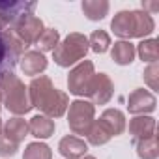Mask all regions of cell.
Listing matches in <instances>:
<instances>
[{
	"instance_id": "cell-8",
	"label": "cell",
	"mask_w": 159,
	"mask_h": 159,
	"mask_svg": "<svg viewBox=\"0 0 159 159\" xmlns=\"http://www.w3.org/2000/svg\"><path fill=\"white\" fill-rule=\"evenodd\" d=\"M36 2H0V25L15 26L23 19L34 15Z\"/></svg>"
},
{
	"instance_id": "cell-30",
	"label": "cell",
	"mask_w": 159,
	"mask_h": 159,
	"mask_svg": "<svg viewBox=\"0 0 159 159\" xmlns=\"http://www.w3.org/2000/svg\"><path fill=\"white\" fill-rule=\"evenodd\" d=\"M83 159H96V157H92V155H84Z\"/></svg>"
},
{
	"instance_id": "cell-5",
	"label": "cell",
	"mask_w": 159,
	"mask_h": 159,
	"mask_svg": "<svg viewBox=\"0 0 159 159\" xmlns=\"http://www.w3.org/2000/svg\"><path fill=\"white\" fill-rule=\"evenodd\" d=\"M88 52V39L83 34H69L60 45H56V49L52 51L54 62L62 67H69L75 62L83 60Z\"/></svg>"
},
{
	"instance_id": "cell-28",
	"label": "cell",
	"mask_w": 159,
	"mask_h": 159,
	"mask_svg": "<svg viewBox=\"0 0 159 159\" xmlns=\"http://www.w3.org/2000/svg\"><path fill=\"white\" fill-rule=\"evenodd\" d=\"M2 127H4V125H2V120H0V137H2Z\"/></svg>"
},
{
	"instance_id": "cell-20",
	"label": "cell",
	"mask_w": 159,
	"mask_h": 159,
	"mask_svg": "<svg viewBox=\"0 0 159 159\" xmlns=\"http://www.w3.org/2000/svg\"><path fill=\"white\" fill-rule=\"evenodd\" d=\"M86 137H88V142L94 144V146H101V144H105V142L111 140V133L105 129V125L99 120H94V124L88 129V135Z\"/></svg>"
},
{
	"instance_id": "cell-9",
	"label": "cell",
	"mask_w": 159,
	"mask_h": 159,
	"mask_svg": "<svg viewBox=\"0 0 159 159\" xmlns=\"http://www.w3.org/2000/svg\"><path fill=\"white\" fill-rule=\"evenodd\" d=\"M112 83H111V79L105 75V73H96L94 79H92V83L88 86V92L86 96L96 103V105H105L111 101L112 98Z\"/></svg>"
},
{
	"instance_id": "cell-27",
	"label": "cell",
	"mask_w": 159,
	"mask_h": 159,
	"mask_svg": "<svg viewBox=\"0 0 159 159\" xmlns=\"http://www.w3.org/2000/svg\"><path fill=\"white\" fill-rule=\"evenodd\" d=\"M157 64H150L144 71V81L150 84L152 90H157Z\"/></svg>"
},
{
	"instance_id": "cell-16",
	"label": "cell",
	"mask_w": 159,
	"mask_h": 159,
	"mask_svg": "<svg viewBox=\"0 0 159 159\" xmlns=\"http://www.w3.org/2000/svg\"><path fill=\"white\" fill-rule=\"evenodd\" d=\"M26 135H28V124H26L23 118L17 116V118H11V120L6 122L2 137H6L10 142H13V144L19 146V142H21Z\"/></svg>"
},
{
	"instance_id": "cell-13",
	"label": "cell",
	"mask_w": 159,
	"mask_h": 159,
	"mask_svg": "<svg viewBox=\"0 0 159 159\" xmlns=\"http://www.w3.org/2000/svg\"><path fill=\"white\" fill-rule=\"evenodd\" d=\"M153 131H155V120L150 116H137L129 122V133L133 137V142L152 137Z\"/></svg>"
},
{
	"instance_id": "cell-4",
	"label": "cell",
	"mask_w": 159,
	"mask_h": 159,
	"mask_svg": "<svg viewBox=\"0 0 159 159\" xmlns=\"http://www.w3.org/2000/svg\"><path fill=\"white\" fill-rule=\"evenodd\" d=\"M26 45L6 26H0V81L8 75H13L15 66L19 64Z\"/></svg>"
},
{
	"instance_id": "cell-3",
	"label": "cell",
	"mask_w": 159,
	"mask_h": 159,
	"mask_svg": "<svg viewBox=\"0 0 159 159\" xmlns=\"http://www.w3.org/2000/svg\"><path fill=\"white\" fill-rule=\"evenodd\" d=\"M0 92H2L4 107L11 114L21 116V114H26L32 109L28 90L25 88V84L15 75H8V77H4L2 81H0Z\"/></svg>"
},
{
	"instance_id": "cell-29",
	"label": "cell",
	"mask_w": 159,
	"mask_h": 159,
	"mask_svg": "<svg viewBox=\"0 0 159 159\" xmlns=\"http://www.w3.org/2000/svg\"><path fill=\"white\" fill-rule=\"evenodd\" d=\"M2 103H4V99H2V92H0V107H2Z\"/></svg>"
},
{
	"instance_id": "cell-2",
	"label": "cell",
	"mask_w": 159,
	"mask_h": 159,
	"mask_svg": "<svg viewBox=\"0 0 159 159\" xmlns=\"http://www.w3.org/2000/svg\"><path fill=\"white\" fill-rule=\"evenodd\" d=\"M112 30L120 38H142L153 32V19L146 11H120L112 19Z\"/></svg>"
},
{
	"instance_id": "cell-26",
	"label": "cell",
	"mask_w": 159,
	"mask_h": 159,
	"mask_svg": "<svg viewBox=\"0 0 159 159\" xmlns=\"http://www.w3.org/2000/svg\"><path fill=\"white\" fill-rule=\"evenodd\" d=\"M17 150H19L17 144L10 142L6 137H0V155L2 157H13L17 153Z\"/></svg>"
},
{
	"instance_id": "cell-31",
	"label": "cell",
	"mask_w": 159,
	"mask_h": 159,
	"mask_svg": "<svg viewBox=\"0 0 159 159\" xmlns=\"http://www.w3.org/2000/svg\"><path fill=\"white\" fill-rule=\"evenodd\" d=\"M0 26H2V25H0Z\"/></svg>"
},
{
	"instance_id": "cell-6",
	"label": "cell",
	"mask_w": 159,
	"mask_h": 159,
	"mask_svg": "<svg viewBox=\"0 0 159 159\" xmlns=\"http://www.w3.org/2000/svg\"><path fill=\"white\" fill-rule=\"evenodd\" d=\"M94 103L90 101H83L77 99L69 105V116H67V124L69 129L75 135H88V129L94 124Z\"/></svg>"
},
{
	"instance_id": "cell-10",
	"label": "cell",
	"mask_w": 159,
	"mask_h": 159,
	"mask_svg": "<svg viewBox=\"0 0 159 159\" xmlns=\"http://www.w3.org/2000/svg\"><path fill=\"white\" fill-rule=\"evenodd\" d=\"M13 30H15V36L28 47V45H34V43L39 39V36L43 34L45 28H43L41 19L30 15V17L23 19L21 23H17V25L13 26Z\"/></svg>"
},
{
	"instance_id": "cell-22",
	"label": "cell",
	"mask_w": 159,
	"mask_h": 159,
	"mask_svg": "<svg viewBox=\"0 0 159 159\" xmlns=\"http://www.w3.org/2000/svg\"><path fill=\"white\" fill-rule=\"evenodd\" d=\"M139 56L142 58V62H150L155 64L159 58V47H157V39H146L139 45Z\"/></svg>"
},
{
	"instance_id": "cell-21",
	"label": "cell",
	"mask_w": 159,
	"mask_h": 159,
	"mask_svg": "<svg viewBox=\"0 0 159 159\" xmlns=\"http://www.w3.org/2000/svg\"><path fill=\"white\" fill-rule=\"evenodd\" d=\"M83 11L90 21H99L109 11V2H83Z\"/></svg>"
},
{
	"instance_id": "cell-1",
	"label": "cell",
	"mask_w": 159,
	"mask_h": 159,
	"mask_svg": "<svg viewBox=\"0 0 159 159\" xmlns=\"http://www.w3.org/2000/svg\"><path fill=\"white\" fill-rule=\"evenodd\" d=\"M28 98H30V105L39 109L43 112V116H47L51 120L60 118L69 105L67 96L64 92H60L58 88H54L51 79L45 75L32 79V83L28 86Z\"/></svg>"
},
{
	"instance_id": "cell-14",
	"label": "cell",
	"mask_w": 159,
	"mask_h": 159,
	"mask_svg": "<svg viewBox=\"0 0 159 159\" xmlns=\"http://www.w3.org/2000/svg\"><path fill=\"white\" fill-rule=\"evenodd\" d=\"M99 122L105 125V129L111 133V137L114 135H122L124 131H125V116H124V112L122 111H118V109H107L103 114H101V118H99Z\"/></svg>"
},
{
	"instance_id": "cell-15",
	"label": "cell",
	"mask_w": 159,
	"mask_h": 159,
	"mask_svg": "<svg viewBox=\"0 0 159 159\" xmlns=\"http://www.w3.org/2000/svg\"><path fill=\"white\" fill-rule=\"evenodd\" d=\"M21 67H23L25 75H38V73L45 71L47 58L39 51H28V52H25V56H21Z\"/></svg>"
},
{
	"instance_id": "cell-18",
	"label": "cell",
	"mask_w": 159,
	"mask_h": 159,
	"mask_svg": "<svg viewBox=\"0 0 159 159\" xmlns=\"http://www.w3.org/2000/svg\"><path fill=\"white\" fill-rule=\"evenodd\" d=\"M135 54H137V49L131 41H118L114 43L112 51H111V56L116 64L120 66H127L135 60Z\"/></svg>"
},
{
	"instance_id": "cell-7",
	"label": "cell",
	"mask_w": 159,
	"mask_h": 159,
	"mask_svg": "<svg viewBox=\"0 0 159 159\" xmlns=\"http://www.w3.org/2000/svg\"><path fill=\"white\" fill-rule=\"evenodd\" d=\"M94 64L90 60H84L81 62L77 67H73L69 71V77H67V86H69V92L75 94V96H86L88 92V86L94 79Z\"/></svg>"
},
{
	"instance_id": "cell-17",
	"label": "cell",
	"mask_w": 159,
	"mask_h": 159,
	"mask_svg": "<svg viewBox=\"0 0 159 159\" xmlns=\"http://www.w3.org/2000/svg\"><path fill=\"white\" fill-rule=\"evenodd\" d=\"M28 131L36 137V139H49L54 133V122L43 114H38L30 120L28 124Z\"/></svg>"
},
{
	"instance_id": "cell-23",
	"label": "cell",
	"mask_w": 159,
	"mask_h": 159,
	"mask_svg": "<svg viewBox=\"0 0 159 159\" xmlns=\"http://www.w3.org/2000/svg\"><path fill=\"white\" fill-rule=\"evenodd\" d=\"M88 45H90V49H92L94 52L103 54V52H107V49H109V45H111V38H109V34H107L105 30H96V32L90 36Z\"/></svg>"
},
{
	"instance_id": "cell-11",
	"label": "cell",
	"mask_w": 159,
	"mask_h": 159,
	"mask_svg": "<svg viewBox=\"0 0 159 159\" xmlns=\"http://www.w3.org/2000/svg\"><path fill=\"white\" fill-rule=\"evenodd\" d=\"M127 109L131 114H144V112H152L155 109V98L152 92L144 90V88H137L135 92L129 94L127 99Z\"/></svg>"
},
{
	"instance_id": "cell-19",
	"label": "cell",
	"mask_w": 159,
	"mask_h": 159,
	"mask_svg": "<svg viewBox=\"0 0 159 159\" xmlns=\"http://www.w3.org/2000/svg\"><path fill=\"white\" fill-rule=\"evenodd\" d=\"M135 146H137V153H139L140 159H155V157L159 155L157 137H155V135H152V137H148V139H144V140L135 142Z\"/></svg>"
},
{
	"instance_id": "cell-25",
	"label": "cell",
	"mask_w": 159,
	"mask_h": 159,
	"mask_svg": "<svg viewBox=\"0 0 159 159\" xmlns=\"http://www.w3.org/2000/svg\"><path fill=\"white\" fill-rule=\"evenodd\" d=\"M58 30L54 28H45L43 34L39 36V39L36 41V45L41 49V51H54L56 45H58Z\"/></svg>"
},
{
	"instance_id": "cell-12",
	"label": "cell",
	"mask_w": 159,
	"mask_h": 159,
	"mask_svg": "<svg viewBox=\"0 0 159 159\" xmlns=\"http://www.w3.org/2000/svg\"><path fill=\"white\" fill-rule=\"evenodd\" d=\"M58 150L66 159H81V157L86 155L88 146H86V142L83 139H79L75 135H67V137H64L60 140Z\"/></svg>"
},
{
	"instance_id": "cell-24",
	"label": "cell",
	"mask_w": 159,
	"mask_h": 159,
	"mask_svg": "<svg viewBox=\"0 0 159 159\" xmlns=\"http://www.w3.org/2000/svg\"><path fill=\"white\" fill-rule=\"evenodd\" d=\"M51 157H52L51 148L43 142H30L23 155V159H51Z\"/></svg>"
}]
</instances>
